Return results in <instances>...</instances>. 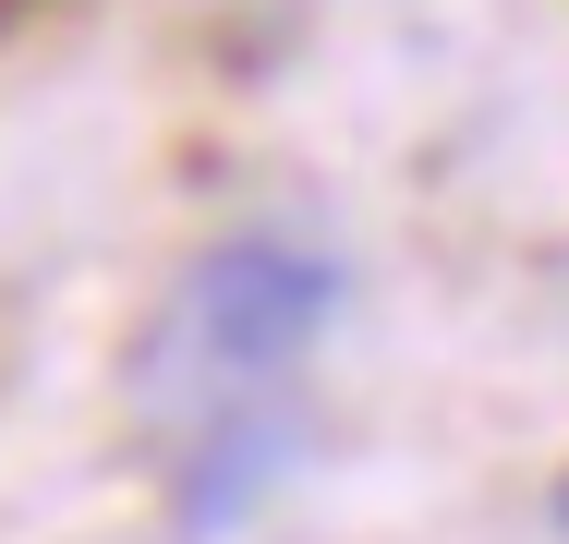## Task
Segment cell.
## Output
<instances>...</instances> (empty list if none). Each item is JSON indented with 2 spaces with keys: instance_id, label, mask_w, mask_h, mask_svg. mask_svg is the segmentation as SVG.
I'll return each instance as SVG.
<instances>
[{
  "instance_id": "cell-1",
  "label": "cell",
  "mask_w": 569,
  "mask_h": 544,
  "mask_svg": "<svg viewBox=\"0 0 569 544\" xmlns=\"http://www.w3.org/2000/svg\"><path fill=\"white\" fill-rule=\"evenodd\" d=\"M328 315H340V266H328L316 242H291V230H230V242H207V254L170 279L158 326L133 339V412L182 447L194 424L242 412L254 387H291L303 351L328 339Z\"/></svg>"
},
{
  "instance_id": "cell-2",
  "label": "cell",
  "mask_w": 569,
  "mask_h": 544,
  "mask_svg": "<svg viewBox=\"0 0 569 544\" xmlns=\"http://www.w3.org/2000/svg\"><path fill=\"white\" fill-rule=\"evenodd\" d=\"M303 387H254L242 412H219V424L182 435V484H170V521L194 544H230L267 496H279V472L303 460Z\"/></svg>"
},
{
  "instance_id": "cell-3",
  "label": "cell",
  "mask_w": 569,
  "mask_h": 544,
  "mask_svg": "<svg viewBox=\"0 0 569 544\" xmlns=\"http://www.w3.org/2000/svg\"><path fill=\"white\" fill-rule=\"evenodd\" d=\"M558 533H569V484H558Z\"/></svg>"
}]
</instances>
